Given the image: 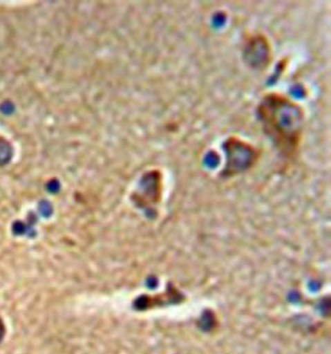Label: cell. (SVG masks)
<instances>
[{
	"label": "cell",
	"mask_w": 331,
	"mask_h": 354,
	"mask_svg": "<svg viewBox=\"0 0 331 354\" xmlns=\"http://www.w3.org/2000/svg\"><path fill=\"white\" fill-rule=\"evenodd\" d=\"M257 113L263 129L278 147L286 151L295 148L304 121L299 104L282 94L272 93L262 98Z\"/></svg>",
	"instance_id": "6da1fadb"
},
{
	"label": "cell",
	"mask_w": 331,
	"mask_h": 354,
	"mask_svg": "<svg viewBox=\"0 0 331 354\" xmlns=\"http://www.w3.org/2000/svg\"><path fill=\"white\" fill-rule=\"evenodd\" d=\"M5 333V328L2 321L0 319V342L2 340Z\"/></svg>",
	"instance_id": "7a4b0ae2"
}]
</instances>
